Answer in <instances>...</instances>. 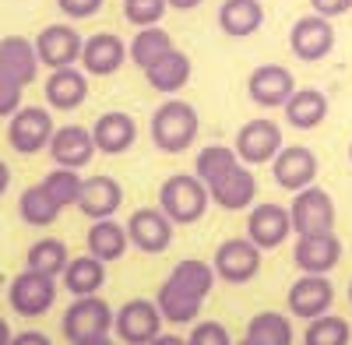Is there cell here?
Here are the masks:
<instances>
[{
    "label": "cell",
    "instance_id": "obj_47",
    "mask_svg": "<svg viewBox=\"0 0 352 345\" xmlns=\"http://www.w3.org/2000/svg\"><path fill=\"white\" fill-rule=\"evenodd\" d=\"M74 345H116L109 335H96V338H81V342H74Z\"/></svg>",
    "mask_w": 352,
    "mask_h": 345
},
{
    "label": "cell",
    "instance_id": "obj_18",
    "mask_svg": "<svg viewBox=\"0 0 352 345\" xmlns=\"http://www.w3.org/2000/svg\"><path fill=\"white\" fill-rule=\"evenodd\" d=\"M292 261L307 275H328L342 261V240L331 233H317V236H296L292 247Z\"/></svg>",
    "mask_w": 352,
    "mask_h": 345
},
{
    "label": "cell",
    "instance_id": "obj_15",
    "mask_svg": "<svg viewBox=\"0 0 352 345\" xmlns=\"http://www.w3.org/2000/svg\"><path fill=\"white\" fill-rule=\"evenodd\" d=\"M292 233V219H289V208L282 205H250V215H247V236L261 247V250H275L289 240Z\"/></svg>",
    "mask_w": 352,
    "mask_h": 345
},
{
    "label": "cell",
    "instance_id": "obj_7",
    "mask_svg": "<svg viewBox=\"0 0 352 345\" xmlns=\"http://www.w3.org/2000/svg\"><path fill=\"white\" fill-rule=\"evenodd\" d=\"M8 300H11V310L21 313V318H43V313L56 303V278L25 268L11 278Z\"/></svg>",
    "mask_w": 352,
    "mask_h": 345
},
{
    "label": "cell",
    "instance_id": "obj_37",
    "mask_svg": "<svg viewBox=\"0 0 352 345\" xmlns=\"http://www.w3.org/2000/svg\"><path fill=\"white\" fill-rule=\"evenodd\" d=\"M43 187L50 190V197H53L60 208H78L85 180L78 177V169H67V166H53V169L46 172Z\"/></svg>",
    "mask_w": 352,
    "mask_h": 345
},
{
    "label": "cell",
    "instance_id": "obj_33",
    "mask_svg": "<svg viewBox=\"0 0 352 345\" xmlns=\"http://www.w3.org/2000/svg\"><path fill=\"white\" fill-rule=\"evenodd\" d=\"M215 278H219L215 265H204V261H197V257H187V261H180L169 271V282H176L180 289H187L197 300H208V293L215 289Z\"/></svg>",
    "mask_w": 352,
    "mask_h": 345
},
{
    "label": "cell",
    "instance_id": "obj_35",
    "mask_svg": "<svg viewBox=\"0 0 352 345\" xmlns=\"http://www.w3.org/2000/svg\"><path fill=\"white\" fill-rule=\"evenodd\" d=\"M247 338L254 345H292V321L285 318V313L264 310V313H257V318H250Z\"/></svg>",
    "mask_w": 352,
    "mask_h": 345
},
{
    "label": "cell",
    "instance_id": "obj_31",
    "mask_svg": "<svg viewBox=\"0 0 352 345\" xmlns=\"http://www.w3.org/2000/svg\"><path fill=\"white\" fill-rule=\"evenodd\" d=\"M60 212H64V208L50 197V190H46L43 183L25 187V190H21V197H18V215H21V222L36 225V229L53 225L56 219H60Z\"/></svg>",
    "mask_w": 352,
    "mask_h": 345
},
{
    "label": "cell",
    "instance_id": "obj_50",
    "mask_svg": "<svg viewBox=\"0 0 352 345\" xmlns=\"http://www.w3.org/2000/svg\"><path fill=\"white\" fill-rule=\"evenodd\" d=\"M236 345H254V342H250V338H243V342H236Z\"/></svg>",
    "mask_w": 352,
    "mask_h": 345
},
{
    "label": "cell",
    "instance_id": "obj_44",
    "mask_svg": "<svg viewBox=\"0 0 352 345\" xmlns=\"http://www.w3.org/2000/svg\"><path fill=\"white\" fill-rule=\"evenodd\" d=\"M11 345H53V342H50V335H43V331H21V335L11 338Z\"/></svg>",
    "mask_w": 352,
    "mask_h": 345
},
{
    "label": "cell",
    "instance_id": "obj_3",
    "mask_svg": "<svg viewBox=\"0 0 352 345\" xmlns=\"http://www.w3.org/2000/svg\"><path fill=\"white\" fill-rule=\"evenodd\" d=\"M289 219H292V233L296 236H317V233H331L335 229V201L324 187H303L296 190L289 205Z\"/></svg>",
    "mask_w": 352,
    "mask_h": 345
},
{
    "label": "cell",
    "instance_id": "obj_30",
    "mask_svg": "<svg viewBox=\"0 0 352 345\" xmlns=\"http://www.w3.org/2000/svg\"><path fill=\"white\" fill-rule=\"evenodd\" d=\"M155 303H159V310H162V318L169 321V324H194L197 318H201V307H204V300H197V296H190L187 289H180L176 282H162V289H159V296H155Z\"/></svg>",
    "mask_w": 352,
    "mask_h": 345
},
{
    "label": "cell",
    "instance_id": "obj_38",
    "mask_svg": "<svg viewBox=\"0 0 352 345\" xmlns=\"http://www.w3.org/2000/svg\"><path fill=\"white\" fill-rule=\"evenodd\" d=\"M232 166H240V155H236V148H226V145H208V148H201L197 159H194V172L204 183H215L219 177H226Z\"/></svg>",
    "mask_w": 352,
    "mask_h": 345
},
{
    "label": "cell",
    "instance_id": "obj_16",
    "mask_svg": "<svg viewBox=\"0 0 352 345\" xmlns=\"http://www.w3.org/2000/svg\"><path fill=\"white\" fill-rule=\"evenodd\" d=\"M317 155L310 152V148H303V145H289V148H282L275 159H272V177H275V183L282 187V190H289V194H296V190H303V187H310L314 180H317Z\"/></svg>",
    "mask_w": 352,
    "mask_h": 345
},
{
    "label": "cell",
    "instance_id": "obj_48",
    "mask_svg": "<svg viewBox=\"0 0 352 345\" xmlns=\"http://www.w3.org/2000/svg\"><path fill=\"white\" fill-rule=\"evenodd\" d=\"M11 338H14V331H11V324L0 318V345H11Z\"/></svg>",
    "mask_w": 352,
    "mask_h": 345
},
{
    "label": "cell",
    "instance_id": "obj_9",
    "mask_svg": "<svg viewBox=\"0 0 352 345\" xmlns=\"http://www.w3.org/2000/svg\"><path fill=\"white\" fill-rule=\"evenodd\" d=\"M289 49L296 60L303 64H317L335 49V25L324 14H303L296 25L289 28Z\"/></svg>",
    "mask_w": 352,
    "mask_h": 345
},
{
    "label": "cell",
    "instance_id": "obj_25",
    "mask_svg": "<svg viewBox=\"0 0 352 345\" xmlns=\"http://www.w3.org/2000/svg\"><path fill=\"white\" fill-rule=\"evenodd\" d=\"M190 71H194L190 56H187L184 49H176V46H173L166 56H159L152 67H144V78H148V85H152L155 92H162V96H176V92H184V89H187Z\"/></svg>",
    "mask_w": 352,
    "mask_h": 345
},
{
    "label": "cell",
    "instance_id": "obj_40",
    "mask_svg": "<svg viewBox=\"0 0 352 345\" xmlns=\"http://www.w3.org/2000/svg\"><path fill=\"white\" fill-rule=\"evenodd\" d=\"M187 345H232V338H229L226 324H219V321H194Z\"/></svg>",
    "mask_w": 352,
    "mask_h": 345
},
{
    "label": "cell",
    "instance_id": "obj_12",
    "mask_svg": "<svg viewBox=\"0 0 352 345\" xmlns=\"http://www.w3.org/2000/svg\"><path fill=\"white\" fill-rule=\"evenodd\" d=\"M282 148H285L282 127L272 124V120H250V124H243L240 134H236V155H240V162H247V166L272 162Z\"/></svg>",
    "mask_w": 352,
    "mask_h": 345
},
{
    "label": "cell",
    "instance_id": "obj_5",
    "mask_svg": "<svg viewBox=\"0 0 352 345\" xmlns=\"http://www.w3.org/2000/svg\"><path fill=\"white\" fill-rule=\"evenodd\" d=\"M162 324H166V318L155 300H127L116 310L113 331L124 345H148L152 338L162 335Z\"/></svg>",
    "mask_w": 352,
    "mask_h": 345
},
{
    "label": "cell",
    "instance_id": "obj_45",
    "mask_svg": "<svg viewBox=\"0 0 352 345\" xmlns=\"http://www.w3.org/2000/svg\"><path fill=\"white\" fill-rule=\"evenodd\" d=\"M148 345H187V338H180V335H159Z\"/></svg>",
    "mask_w": 352,
    "mask_h": 345
},
{
    "label": "cell",
    "instance_id": "obj_52",
    "mask_svg": "<svg viewBox=\"0 0 352 345\" xmlns=\"http://www.w3.org/2000/svg\"><path fill=\"white\" fill-rule=\"evenodd\" d=\"M349 159H352V145H349Z\"/></svg>",
    "mask_w": 352,
    "mask_h": 345
},
{
    "label": "cell",
    "instance_id": "obj_17",
    "mask_svg": "<svg viewBox=\"0 0 352 345\" xmlns=\"http://www.w3.org/2000/svg\"><path fill=\"white\" fill-rule=\"evenodd\" d=\"M46 152H50L53 166L85 169L99 148H96V137H92V131H88V127L67 124V127H56V131H53V141H50Z\"/></svg>",
    "mask_w": 352,
    "mask_h": 345
},
{
    "label": "cell",
    "instance_id": "obj_1",
    "mask_svg": "<svg viewBox=\"0 0 352 345\" xmlns=\"http://www.w3.org/2000/svg\"><path fill=\"white\" fill-rule=\"evenodd\" d=\"M197 131H201V117L187 99H166L152 113V141L166 155L187 152L197 141Z\"/></svg>",
    "mask_w": 352,
    "mask_h": 345
},
{
    "label": "cell",
    "instance_id": "obj_36",
    "mask_svg": "<svg viewBox=\"0 0 352 345\" xmlns=\"http://www.w3.org/2000/svg\"><path fill=\"white\" fill-rule=\"evenodd\" d=\"M352 338V328L345 318H335V313H320V318L307 321V331H303V345H349Z\"/></svg>",
    "mask_w": 352,
    "mask_h": 345
},
{
    "label": "cell",
    "instance_id": "obj_6",
    "mask_svg": "<svg viewBox=\"0 0 352 345\" xmlns=\"http://www.w3.org/2000/svg\"><path fill=\"white\" fill-rule=\"evenodd\" d=\"M53 117H50V109L43 106H21L11 124H8V141H11V148L18 155H36V152H46L50 148V141H53Z\"/></svg>",
    "mask_w": 352,
    "mask_h": 345
},
{
    "label": "cell",
    "instance_id": "obj_11",
    "mask_svg": "<svg viewBox=\"0 0 352 345\" xmlns=\"http://www.w3.org/2000/svg\"><path fill=\"white\" fill-rule=\"evenodd\" d=\"M292 92H296V78L282 64H261L247 78V96L264 109H282Z\"/></svg>",
    "mask_w": 352,
    "mask_h": 345
},
{
    "label": "cell",
    "instance_id": "obj_39",
    "mask_svg": "<svg viewBox=\"0 0 352 345\" xmlns=\"http://www.w3.org/2000/svg\"><path fill=\"white\" fill-rule=\"evenodd\" d=\"M169 11V0H124V18L134 28H148L159 25Z\"/></svg>",
    "mask_w": 352,
    "mask_h": 345
},
{
    "label": "cell",
    "instance_id": "obj_22",
    "mask_svg": "<svg viewBox=\"0 0 352 345\" xmlns=\"http://www.w3.org/2000/svg\"><path fill=\"white\" fill-rule=\"evenodd\" d=\"M43 92H46L50 109L71 113V109H78V106L85 102V96H88V74H85L81 67H56V71H50Z\"/></svg>",
    "mask_w": 352,
    "mask_h": 345
},
{
    "label": "cell",
    "instance_id": "obj_2",
    "mask_svg": "<svg viewBox=\"0 0 352 345\" xmlns=\"http://www.w3.org/2000/svg\"><path fill=\"white\" fill-rule=\"evenodd\" d=\"M212 205L208 183H204L197 172L187 177V172H176L159 187V208L173 219V225H194L197 219H204Z\"/></svg>",
    "mask_w": 352,
    "mask_h": 345
},
{
    "label": "cell",
    "instance_id": "obj_46",
    "mask_svg": "<svg viewBox=\"0 0 352 345\" xmlns=\"http://www.w3.org/2000/svg\"><path fill=\"white\" fill-rule=\"evenodd\" d=\"M197 4H201V0H169V8H173V11H194Z\"/></svg>",
    "mask_w": 352,
    "mask_h": 345
},
{
    "label": "cell",
    "instance_id": "obj_8",
    "mask_svg": "<svg viewBox=\"0 0 352 345\" xmlns=\"http://www.w3.org/2000/svg\"><path fill=\"white\" fill-rule=\"evenodd\" d=\"M261 247L250 240V236H232L226 243H219L212 265H215V275L229 285H247L250 278H257L261 271Z\"/></svg>",
    "mask_w": 352,
    "mask_h": 345
},
{
    "label": "cell",
    "instance_id": "obj_41",
    "mask_svg": "<svg viewBox=\"0 0 352 345\" xmlns=\"http://www.w3.org/2000/svg\"><path fill=\"white\" fill-rule=\"evenodd\" d=\"M21 89H25V85H18L11 74H4V71H0V120H11L14 117V113L21 109Z\"/></svg>",
    "mask_w": 352,
    "mask_h": 345
},
{
    "label": "cell",
    "instance_id": "obj_32",
    "mask_svg": "<svg viewBox=\"0 0 352 345\" xmlns=\"http://www.w3.org/2000/svg\"><path fill=\"white\" fill-rule=\"evenodd\" d=\"M67 261H71L67 243H64V240H56V236H46V240H36L32 247H28L25 268H32V271H43V275L60 278V275H64V268H67Z\"/></svg>",
    "mask_w": 352,
    "mask_h": 345
},
{
    "label": "cell",
    "instance_id": "obj_27",
    "mask_svg": "<svg viewBox=\"0 0 352 345\" xmlns=\"http://www.w3.org/2000/svg\"><path fill=\"white\" fill-rule=\"evenodd\" d=\"M285 109V124L296 127V131H314L328 120V96L320 89H296L289 96V102L282 106Z\"/></svg>",
    "mask_w": 352,
    "mask_h": 345
},
{
    "label": "cell",
    "instance_id": "obj_42",
    "mask_svg": "<svg viewBox=\"0 0 352 345\" xmlns=\"http://www.w3.org/2000/svg\"><path fill=\"white\" fill-rule=\"evenodd\" d=\"M106 0H56V8H60L67 18H92L102 11Z\"/></svg>",
    "mask_w": 352,
    "mask_h": 345
},
{
    "label": "cell",
    "instance_id": "obj_13",
    "mask_svg": "<svg viewBox=\"0 0 352 345\" xmlns=\"http://www.w3.org/2000/svg\"><path fill=\"white\" fill-rule=\"evenodd\" d=\"M81 49H85V39L71 25H46L36 36V53H39L43 67H50V71L81 64Z\"/></svg>",
    "mask_w": 352,
    "mask_h": 345
},
{
    "label": "cell",
    "instance_id": "obj_29",
    "mask_svg": "<svg viewBox=\"0 0 352 345\" xmlns=\"http://www.w3.org/2000/svg\"><path fill=\"white\" fill-rule=\"evenodd\" d=\"M88 254H96L99 261H120L131 247V236H127V225H120L116 219H96L92 229H88Z\"/></svg>",
    "mask_w": 352,
    "mask_h": 345
},
{
    "label": "cell",
    "instance_id": "obj_26",
    "mask_svg": "<svg viewBox=\"0 0 352 345\" xmlns=\"http://www.w3.org/2000/svg\"><path fill=\"white\" fill-rule=\"evenodd\" d=\"M264 25V4L261 0H222L219 8V28L229 39H250Z\"/></svg>",
    "mask_w": 352,
    "mask_h": 345
},
{
    "label": "cell",
    "instance_id": "obj_43",
    "mask_svg": "<svg viewBox=\"0 0 352 345\" xmlns=\"http://www.w3.org/2000/svg\"><path fill=\"white\" fill-rule=\"evenodd\" d=\"M310 8L324 18H338V14L352 11V0H310Z\"/></svg>",
    "mask_w": 352,
    "mask_h": 345
},
{
    "label": "cell",
    "instance_id": "obj_14",
    "mask_svg": "<svg viewBox=\"0 0 352 345\" xmlns=\"http://www.w3.org/2000/svg\"><path fill=\"white\" fill-rule=\"evenodd\" d=\"M127 236L141 254H162L173 243V219L162 208H138L127 219Z\"/></svg>",
    "mask_w": 352,
    "mask_h": 345
},
{
    "label": "cell",
    "instance_id": "obj_49",
    "mask_svg": "<svg viewBox=\"0 0 352 345\" xmlns=\"http://www.w3.org/2000/svg\"><path fill=\"white\" fill-rule=\"evenodd\" d=\"M8 187H11V169H8V162H0V194Z\"/></svg>",
    "mask_w": 352,
    "mask_h": 345
},
{
    "label": "cell",
    "instance_id": "obj_51",
    "mask_svg": "<svg viewBox=\"0 0 352 345\" xmlns=\"http://www.w3.org/2000/svg\"><path fill=\"white\" fill-rule=\"evenodd\" d=\"M349 303H352V285H349Z\"/></svg>",
    "mask_w": 352,
    "mask_h": 345
},
{
    "label": "cell",
    "instance_id": "obj_10",
    "mask_svg": "<svg viewBox=\"0 0 352 345\" xmlns=\"http://www.w3.org/2000/svg\"><path fill=\"white\" fill-rule=\"evenodd\" d=\"M335 303V285L328 282V275H300L289 285V313L300 321H314L320 313H328Z\"/></svg>",
    "mask_w": 352,
    "mask_h": 345
},
{
    "label": "cell",
    "instance_id": "obj_34",
    "mask_svg": "<svg viewBox=\"0 0 352 345\" xmlns=\"http://www.w3.org/2000/svg\"><path fill=\"white\" fill-rule=\"evenodd\" d=\"M173 49V36L166 32V28L159 25H148V28H138V36L131 39L127 53H131V60L144 71V67H152L159 56H166Z\"/></svg>",
    "mask_w": 352,
    "mask_h": 345
},
{
    "label": "cell",
    "instance_id": "obj_21",
    "mask_svg": "<svg viewBox=\"0 0 352 345\" xmlns=\"http://www.w3.org/2000/svg\"><path fill=\"white\" fill-rule=\"evenodd\" d=\"M92 137H96V148L102 155H124L134 148L138 141V124L131 113H120V109H109L92 124Z\"/></svg>",
    "mask_w": 352,
    "mask_h": 345
},
{
    "label": "cell",
    "instance_id": "obj_4",
    "mask_svg": "<svg viewBox=\"0 0 352 345\" xmlns=\"http://www.w3.org/2000/svg\"><path fill=\"white\" fill-rule=\"evenodd\" d=\"M116 313L113 307L96 293V296H74V303L64 310V338L74 345L81 338H96V335H109L113 331Z\"/></svg>",
    "mask_w": 352,
    "mask_h": 345
},
{
    "label": "cell",
    "instance_id": "obj_24",
    "mask_svg": "<svg viewBox=\"0 0 352 345\" xmlns=\"http://www.w3.org/2000/svg\"><path fill=\"white\" fill-rule=\"evenodd\" d=\"M39 67H43V60H39L32 39H25V36L0 39V71L11 74L18 85H32Z\"/></svg>",
    "mask_w": 352,
    "mask_h": 345
},
{
    "label": "cell",
    "instance_id": "obj_23",
    "mask_svg": "<svg viewBox=\"0 0 352 345\" xmlns=\"http://www.w3.org/2000/svg\"><path fill=\"white\" fill-rule=\"evenodd\" d=\"M124 205V187L120 180H113V177H92V180H85L81 187V201H78V208L81 215L88 219H113L116 212H120Z\"/></svg>",
    "mask_w": 352,
    "mask_h": 345
},
{
    "label": "cell",
    "instance_id": "obj_20",
    "mask_svg": "<svg viewBox=\"0 0 352 345\" xmlns=\"http://www.w3.org/2000/svg\"><path fill=\"white\" fill-rule=\"evenodd\" d=\"M127 46L120 36H113V32H99L92 39H85V49H81V67L85 74H92V78H109L124 67L127 60Z\"/></svg>",
    "mask_w": 352,
    "mask_h": 345
},
{
    "label": "cell",
    "instance_id": "obj_28",
    "mask_svg": "<svg viewBox=\"0 0 352 345\" xmlns=\"http://www.w3.org/2000/svg\"><path fill=\"white\" fill-rule=\"evenodd\" d=\"M60 278H64V289L71 296H96L106 285V261H99L96 254L71 257Z\"/></svg>",
    "mask_w": 352,
    "mask_h": 345
},
{
    "label": "cell",
    "instance_id": "obj_19",
    "mask_svg": "<svg viewBox=\"0 0 352 345\" xmlns=\"http://www.w3.org/2000/svg\"><path fill=\"white\" fill-rule=\"evenodd\" d=\"M208 194H212V205H219L222 212H243L257 197V180H254L250 166L240 162V166H232L226 177L208 183Z\"/></svg>",
    "mask_w": 352,
    "mask_h": 345
}]
</instances>
